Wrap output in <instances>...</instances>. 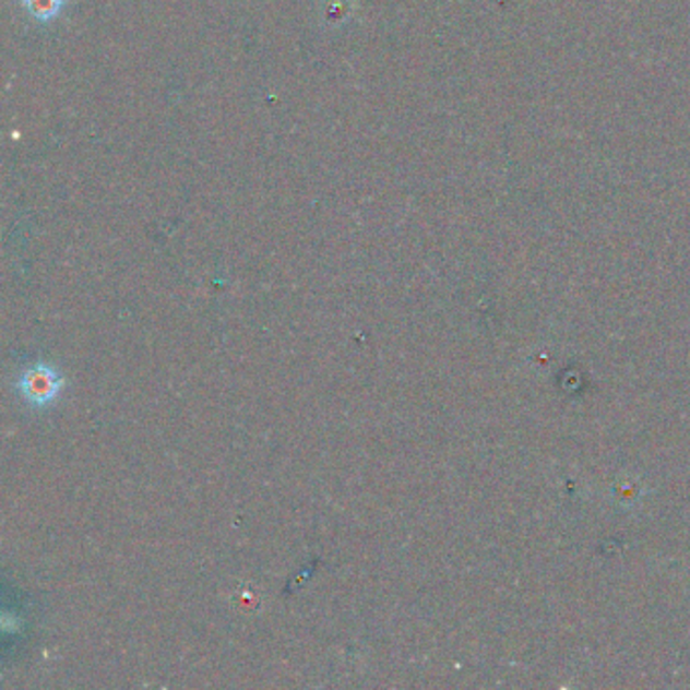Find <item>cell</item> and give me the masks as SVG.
<instances>
[{
	"mask_svg": "<svg viewBox=\"0 0 690 690\" xmlns=\"http://www.w3.org/2000/svg\"><path fill=\"white\" fill-rule=\"evenodd\" d=\"M66 386L63 374L47 362H37L25 369L16 379V389L31 407H49Z\"/></svg>",
	"mask_w": 690,
	"mask_h": 690,
	"instance_id": "obj_1",
	"label": "cell"
},
{
	"mask_svg": "<svg viewBox=\"0 0 690 690\" xmlns=\"http://www.w3.org/2000/svg\"><path fill=\"white\" fill-rule=\"evenodd\" d=\"M25 13L37 23H51L63 11L66 0H21Z\"/></svg>",
	"mask_w": 690,
	"mask_h": 690,
	"instance_id": "obj_2",
	"label": "cell"
}]
</instances>
